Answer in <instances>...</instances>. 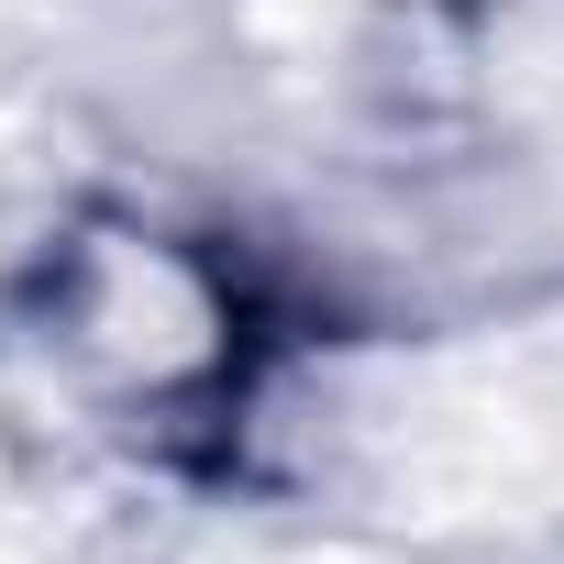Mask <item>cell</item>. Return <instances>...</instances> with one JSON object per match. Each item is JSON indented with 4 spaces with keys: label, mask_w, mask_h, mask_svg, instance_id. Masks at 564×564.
I'll list each match as a JSON object with an SVG mask.
<instances>
[{
    "label": "cell",
    "mask_w": 564,
    "mask_h": 564,
    "mask_svg": "<svg viewBox=\"0 0 564 564\" xmlns=\"http://www.w3.org/2000/svg\"><path fill=\"white\" fill-rule=\"evenodd\" d=\"M322 564H355V553H322Z\"/></svg>",
    "instance_id": "cell-2"
},
{
    "label": "cell",
    "mask_w": 564,
    "mask_h": 564,
    "mask_svg": "<svg viewBox=\"0 0 564 564\" xmlns=\"http://www.w3.org/2000/svg\"><path fill=\"white\" fill-rule=\"evenodd\" d=\"M388 487L421 498L432 520H487L564 487V366L465 355L410 377V410L388 421Z\"/></svg>",
    "instance_id": "cell-1"
}]
</instances>
